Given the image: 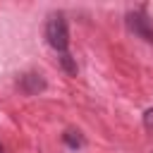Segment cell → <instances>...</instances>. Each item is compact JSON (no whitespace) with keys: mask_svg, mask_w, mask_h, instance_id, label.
I'll use <instances>...</instances> for the list:
<instances>
[{"mask_svg":"<svg viewBox=\"0 0 153 153\" xmlns=\"http://www.w3.org/2000/svg\"><path fill=\"white\" fill-rule=\"evenodd\" d=\"M146 127H148V129H153V110H148V112H146Z\"/></svg>","mask_w":153,"mask_h":153,"instance_id":"cell-6","label":"cell"},{"mask_svg":"<svg viewBox=\"0 0 153 153\" xmlns=\"http://www.w3.org/2000/svg\"><path fill=\"white\" fill-rule=\"evenodd\" d=\"M45 88V81L41 79V74H24L19 79V91L24 96H36Z\"/></svg>","mask_w":153,"mask_h":153,"instance_id":"cell-3","label":"cell"},{"mask_svg":"<svg viewBox=\"0 0 153 153\" xmlns=\"http://www.w3.org/2000/svg\"><path fill=\"white\" fill-rule=\"evenodd\" d=\"M45 38H48V45L53 50H57L60 55L67 53V48H69V29H67V19L62 14H50L48 17Z\"/></svg>","mask_w":153,"mask_h":153,"instance_id":"cell-1","label":"cell"},{"mask_svg":"<svg viewBox=\"0 0 153 153\" xmlns=\"http://www.w3.org/2000/svg\"><path fill=\"white\" fill-rule=\"evenodd\" d=\"M127 26H129L136 36H141L143 41L153 43V22H151L146 14H141V12H129V14H127Z\"/></svg>","mask_w":153,"mask_h":153,"instance_id":"cell-2","label":"cell"},{"mask_svg":"<svg viewBox=\"0 0 153 153\" xmlns=\"http://www.w3.org/2000/svg\"><path fill=\"white\" fill-rule=\"evenodd\" d=\"M65 141H67L72 148H79V146L84 143V139L79 136V131H67V134H65Z\"/></svg>","mask_w":153,"mask_h":153,"instance_id":"cell-5","label":"cell"},{"mask_svg":"<svg viewBox=\"0 0 153 153\" xmlns=\"http://www.w3.org/2000/svg\"><path fill=\"white\" fill-rule=\"evenodd\" d=\"M0 153H5V148H2V143H0Z\"/></svg>","mask_w":153,"mask_h":153,"instance_id":"cell-7","label":"cell"},{"mask_svg":"<svg viewBox=\"0 0 153 153\" xmlns=\"http://www.w3.org/2000/svg\"><path fill=\"white\" fill-rule=\"evenodd\" d=\"M60 65H62V69H65L67 74H72V76L76 74V62L72 60L69 53H62V55H60Z\"/></svg>","mask_w":153,"mask_h":153,"instance_id":"cell-4","label":"cell"}]
</instances>
